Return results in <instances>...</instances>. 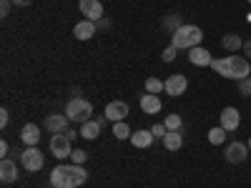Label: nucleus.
I'll return each instance as SVG.
<instances>
[{"instance_id":"1","label":"nucleus","mask_w":251,"mask_h":188,"mask_svg":"<svg viewBox=\"0 0 251 188\" xmlns=\"http://www.w3.org/2000/svg\"><path fill=\"white\" fill-rule=\"evenodd\" d=\"M88 181V171L83 165H75V163H60L50 171V186L53 188H78Z\"/></svg>"},{"instance_id":"2","label":"nucleus","mask_w":251,"mask_h":188,"mask_svg":"<svg viewBox=\"0 0 251 188\" xmlns=\"http://www.w3.org/2000/svg\"><path fill=\"white\" fill-rule=\"evenodd\" d=\"M211 68H214L219 75L228 78V80H244V78L251 75V63H249L246 55H226V58H216V60L211 63Z\"/></svg>"},{"instance_id":"3","label":"nucleus","mask_w":251,"mask_h":188,"mask_svg":"<svg viewBox=\"0 0 251 188\" xmlns=\"http://www.w3.org/2000/svg\"><path fill=\"white\" fill-rule=\"evenodd\" d=\"M201 40H203V30L199 25H181L174 35H171V46L178 48V50H191L196 46H201Z\"/></svg>"},{"instance_id":"4","label":"nucleus","mask_w":251,"mask_h":188,"mask_svg":"<svg viewBox=\"0 0 251 188\" xmlns=\"http://www.w3.org/2000/svg\"><path fill=\"white\" fill-rule=\"evenodd\" d=\"M66 116L71 118V123L83 125L86 120H91V116H93V106H91V100H86V98H73V100H68V106H66Z\"/></svg>"},{"instance_id":"5","label":"nucleus","mask_w":251,"mask_h":188,"mask_svg":"<svg viewBox=\"0 0 251 188\" xmlns=\"http://www.w3.org/2000/svg\"><path fill=\"white\" fill-rule=\"evenodd\" d=\"M43 163H46V156L38 151V145H28V148L20 153V165H23L25 171H30V173L40 171V168H43Z\"/></svg>"},{"instance_id":"6","label":"nucleus","mask_w":251,"mask_h":188,"mask_svg":"<svg viewBox=\"0 0 251 188\" xmlns=\"http://www.w3.org/2000/svg\"><path fill=\"white\" fill-rule=\"evenodd\" d=\"M50 153H53L58 161H63V158H71V153H73V145H71V141L66 138V133H55V136L50 138Z\"/></svg>"},{"instance_id":"7","label":"nucleus","mask_w":251,"mask_h":188,"mask_svg":"<svg viewBox=\"0 0 251 188\" xmlns=\"http://www.w3.org/2000/svg\"><path fill=\"white\" fill-rule=\"evenodd\" d=\"M224 158H226V163H244L246 158H249V145L246 143H241V141H234V143H228L226 145V153H224Z\"/></svg>"},{"instance_id":"8","label":"nucleus","mask_w":251,"mask_h":188,"mask_svg":"<svg viewBox=\"0 0 251 188\" xmlns=\"http://www.w3.org/2000/svg\"><path fill=\"white\" fill-rule=\"evenodd\" d=\"M68 123H71V118L66 116V113H50V116H46V131L50 133V136H55V133H66L68 131Z\"/></svg>"},{"instance_id":"9","label":"nucleus","mask_w":251,"mask_h":188,"mask_svg":"<svg viewBox=\"0 0 251 188\" xmlns=\"http://www.w3.org/2000/svg\"><path fill=\"white\" fill-rule=\"evenodd\" d=\"M78 10H80V15H86V20H93V23H98L103 18V3L100 0H80Z\"/></svg>"},{"instance_id":"10","label":"nucleus","mask_w":251,"mask_h":188,"mask_svg":"<svg viewBox=\"0 0 251 188\" xmlns=\"http://www.w3.org/2000/svg\"><path fill=\"white\" fill-rule=\"evenodd\" d=\"M103 116H106L111 123H118V120H126L128 118V103H123V100H111L106 111H103Z\"/></svg>"},{"instance_id":"11","label":"nucleus","mask_w":251,"mask_h":188,"mask_svg":"<svg viewBox=\"0 0 251 188\" xmlns=\"http://www.w3.org/2000/svg\"><path fill=\"white\" fill-rule=\"evenodd\" d=\"M219 120H221V128H224V131L234 133V131L239 128V125H241V113H239L236 108H231V106H228V108H224V111H221Z\"/></svg>"},{"instance_id":"12","label":"nucleus","mask_w":251,"mask_h":188,"mask_svg":"<svg viewBox=\"0 0 251 188\" xmlns=\"http://www.w3.org/2000/svg\"><path fill=\"white\" fill-rule=\"evenodd\" d=\"M166 83V93L169 95H183L186 93V88H188V80H186V75H181V73H176V75H169L163 80Z\"/></svg>"},{"instance_id":"13","label":"nucleus","mask_w":251,"mask_h":188,"mask_svg":"<svg viewBox=\"0 0 251 188\" xmlns=\"http://www.w3.org/2000/svg\"><path fill=\"white\" fill-rule=\"evenodd\" d=\"M188 60H191V66H196V68H211V63H214L211 53H208L206 48H201V46L188 50Z\"/></svg>"},{"instance_id":"14","label":"nucleus","mask_w":251,"mask_h":188,"mask_svg":"<svg viewBox=\"0 0 251 188\" xmlns=\"http://www.w3.org/2000/svg\"><path fill=\"white\" fill-rule=\"evenodd\" d=\"M18 176H20L18 163L10 161V158H3V163H0V181H3V183H15Z\"/></svg>"},{"instance_id":"15","label":"nucleus","mask_w":251,"mask_h":188,"mask_svg":"<svg viewBox=\"0 0 251 188\" xmlns=\"http://www.w3.org/2000/svg\"><path fill=\"white\" fill-rule=\"evenodd\" d=\"M141 111L146 113V116H156L161 108H163V103H161V98L158 95H153V93H146V95H141Z\"/></svg>"},{"instance_id":"16","label":"nucleus","mask_w":251,"mask_h":188,"mask_svg":"<svg viewBox=\"0 0 251 188\" xmlns=\"http://www.w3.org/2000/svg\"><path fill=\"white\" fill-rule=\"evenodd\" d=\"M96 33H98V25L93 23V20H80V23H75V28H73L75 40H91Z\"/></svg>"},{"instance_id":"17","label":"nucleus","mask_w":251,"mask_h":188,"mask_svg":"<svg viewBox=\"0 0 251 188\" xmlns=\"http://www.w3.org/2000/svg\"><path fill=\"white\" fill-rule=\"evenodd\" d=\"M20 141H23L25 145H38L40 141V128L35 123H25L23 128H20Z\"/></svg>"},{"instance_id":"18","label":"nucleus","mask_w":251,"mask_h":188,"mask_svg":"<svg viewBox=\"0 0 251 188\" xmlns=\"http://www.w3.org/2000/svg\"><path fill=\"white\" fill-rule=\"evenodd\" d=\"M100 136V123L96 120V118H91V120H86L80 125V138H86V141H96Z\"/></svg>"},{"instance_id":"19","label":"nucleus","mask_w":251,"mask_h":188,"mask_svg":"<svg viewBox=\"0 0 251 188\" xmlns=\"http://www.w3.org/2000/svg\"><path fill=\"white\" fill-rule=\"evenodd\" d=\"M221 46H224V50H228V53H239V50L244 48V40H241V35H236V33H228V35L221 38Z\"/></svg>"},{"instance_id":"20","label":"nucleus","mask_w":251,"mask_h":188,"mask_svg":"<svg viewBox=\"0 0 251 188\" xmlns=\"http://www.w3.org/2000/svg\"><path fill=\"white\" fill-rule=\"evenodd\" d=\"M156 138H153V133L151 131H133V136H131V143L136 145V148H149V145L153 143Z\"/></svg>"},{"instance_id":"21","label":"nucleus","mask_w":251,"mask_h":188,"mask_svg":"<svg viewBox=\"0 0 251 188\" xmlns=\"http://www.w3.org/2000/svg\"><path fill=\"white\" fill-rule=\"evenodd\" d=\"M163 145H166V151H181V145H183V136H181V131H169L166 133V138H163Z\"/></svg>"},{"instance_id":"22","label":"nucleus","mask_w":251,"mask_h":188,"mask_svg":"<svg viewBox=\"0 0 251 188\" xmlns=\"http://www.w3.org/2000/svg\"><path fill=\"white\" fill-rule=\"evenodd\" d=\"M113 136H116V141H126V138L133 136V131L128 128L126 120H118V123H113Z\"/></svg>"},{"instance_id":"23","label":"nucleus","mask_w":251,"mask_h":188,"mask_svg":"<svg viewBox=\"0 0 251 188\" xmlns=\"http://www.w3.org/2000/svg\"><path fill=\"white\" fill-rule=\"evenodd\" d=\"M181 25H183V23H181V15H178V13H171V15H166V18H163V28L169 30L171 35H174Z\"/></svg>"},{"instance_id":"24","label":"nucleus","mask_w":251,"mask_h":188,"mask_svg":"<svg viewBox=\"0 0 251 188\" xmlns=\"http://www.w3.org/2000/svg\"><path fill=\"white\" fill-rule=\"evenodd\" d=\"M226 136H228V131H224L221 125H219V128H211V131H208V143H211V145H224Z\"/></svg>"},{"instance_id":"25","label":"nucleus","mask_w":251,"mask_h":188,"mask_svg":"<svg viewBox=\"0 0 251 188\" xmlns=\"http://www.w3.org/2000/svg\"><path fill=\"white\" fill-rule=\"evenodd\" d=\"M161 91H166V83L163 80H158V78H149V80H146V93L158 95Z\"/></svg>"},{"instance_id":"26","label":"nucleus","mask_w":251,"mask_h":188,"mask_svg":"<svg viewBox=\"0 0 251 188\" xmlns=\"http://www.w3.org/2000/svg\"><path fill=\"white\" fill-rule=\"evenodd\" d=\"M166 128L169 131H181L183 128V120H181V116H176V113H171V116H166Z\"/></svg>"},{"instance_id":"27","label":"nucleus","mask_w":251,"mask_h":188,"mask_svg":"<svg viewBox=\"0 0 251 188\" xmlns=\"http://www.w3.org/2000/svg\"><path fill=\"white\" fill-rule=\"evenodd\" d=\"M71 161H73L75 165H83V163H86V161H88V153H86V151H83V148H75V151L71 153Z\"/></svg>"},{"instance_id":"28","label":"nucleus","mask_w":251,"mask_h":188,"mask_svg":"<svg viewBox=\"0 0 251 188\" xmlns=\"http://www.w3.org/2000/svg\"><path fill=\"white\" fill-rule=\"evenodd\" d=\"M239 93L246 95V98H251V75L244 78V80H239Z\"/></svg>"},{"instance_id":"29","label":"nucleus","mask_w":251,"mask_h":188,"mask_svg":"<svg viewBox=\"0 0 251 188\" xmlns=\"http://www.w3.org/2000/svg\"><path fill=\"white\" fill-rule=\"evenodd\" d=\"M176 53H178V48H174V46H169L163 53H161V58H163V63H174L176 60Z\"/></svg>"},{"instance_id":"30","label":"nucleus","mask_w":251,"mask_h":188,"mask_svg":"<svg viewBox=\"0 0 251 188\" xmlns=\"http://www.w3.org/2000/svg\"><path fill=\"white\" fill-rule=\"evenodd\" d=\"M153 138H166V133H169V128H166V123H156L153 128H151Z\"/></svg>"},{"instance_id":"31","label":"nucleus","mask_w":251,"mask_h":188,"mask_svg":"<svg viewBox=\"0 0 251 188\" xmlns=\"http://www.w3.org/2000/svg\"><path fill=\"white\" fill-rule=\"evenodd\" d=\"M10 8H13V0H0V15H10Z\"/></svg>"},{"instance_id":"32","label":"nucleus","mask_w":251,"mask_h":188,"mask_svg":"<svg viewBox=\"0 0 251 188\" xmlns=\"http://www.w3.org/2000/svg\"><path fill=\"white\" fill-rule=\"evenodd\" d=\"M8 123H10V113H8V108H0V128H5Z\"/></svg>"},{"instance_id":"33","label":"nucleus","mask_w":251,"mask_h":188,"mask_svg":"<svg viewBox=\"0 0 251 188\" xmlns=\"http://www.w3.org/2000/svg\"><path fill=\"white\" fill-rule=\"evenodd\" d=\"M66 138H68V141L73 143L75 138H80V131H73V128H68V131H66Z\"/></svg>"},{"instance_id":"34","label":"nucleus","mask_w":251,"mask_h":188,"mask_svg":"<svg viewBox=\"0 0 251 188\" xmlns=\"http://www.w3.org/2000/svg\"><path fill=\"white\" fill-rule=\"evenodd\" d=\"M241 50H244V55H246V58H251V38H246V40H244V48H241Z\"/></svg>"},{"instance_id":"35","label":"nucleus","mask_w":251,"mask_h":188,"mask_svg":"<svg viewBox=\"0 0 251 188\" xmlns=\"http://www.w3.org/2000/svg\"><path fill=\"white\" fill-rule=\"evenodd\" d=\"M30 3H33V0H13V5H15V8H28Z\"/></svg>"},{"instance_id":"36","label":"nucleus","mask_w":251,"mask_h":188,"mask_svg":"<svg viewBox=\"0 0 251 188\" xmlns=\"http://www.w3.org/2000/svg\"><path fill=\"white\" fill-rule=\"evenodd\" d=\"M96 25H98L100 30H106V28L111 25V20H108V18H100V20H98V23H96Z\"/></svg>"},{"instance_id":"37","label":"nucleus","mask_w":251,"mask_h":188,"mask_svg":"<svg viewBox=\"0 0 251 188\" xmlns=\"http://www.w3.org/2000/svg\"><path fill=\"white\" fill-rule=\"evenodd\" d=\"M0 156H3V158H8V143H5V141L0 143Z\"/></svg>"},{"instance_id":"38","label":"nucleus","mask_w":251,"mask_h":188,"mask_svg":"<svg viewBox=\"0 0 251 188\" xmlns=\"http://www.w3.org/2000/svg\"><path fill=\"white\" fill-rule=\"evenodd\" d=\"M246 145H249V151H251V136H249V143H246Z\"/></svg>"},{"instance_id":"39","label":"nucleus","mask_w":251,"mask_h":188,"mask_svg":"<svg viewBox=\"0 0 251 188\" xmlns=\"http://www.w3.org/2000/svg\"><path fill=\"white\" fill-rule=\"evenodd\" d=\"M246 3H249V5H251V0H246Z\"/></svg>"}]
</instances>
